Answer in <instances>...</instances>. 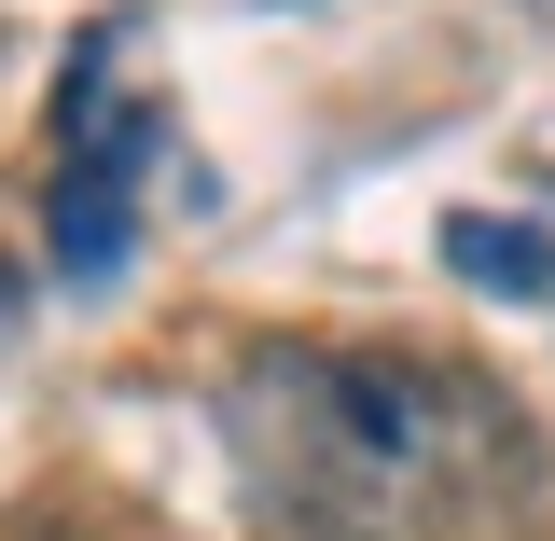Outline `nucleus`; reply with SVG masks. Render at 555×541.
Here are the masks:
<instances>
[{
    "label": "nucleus",
    "instance_id": "nucleus-1",
    "mask_svg": "<svg viewBox=\"0 0 555 541\" xmlns=\"http://www.w3.org/2000/svg\"><path fill=\"white\" fill-rule=\"evenodd\" d=\"M139 139H153V126L126 112V126H98V139L56 167V265H69V278H98L112 250H126V167H139Z\"/></svg>",
    "mask_w": 555,
    "mask_h": 541
},
{
    "label": "nucleus",
    "instance_id": "nucleus-2",
    "mask_svg": "<svg viewBox=\"0 0 555 541\" xmlns=\"http://www.w3.org/2000/svg\"><path fill=\"white\" fill-rule=\"evenodd\" d=\"M444 265L473 278V292H514V306H542V292H555V250L528 236V222H486V208L444 222Z\"/></svg>",
    "mask_w": 555,
    "mask_h": 541
},
{
    "label": "nucleus",
    "instance_id": "nucleus-3",
    "mask_svg": "<svg viewBox=\"0 0 555 541\" xmlns=\"http://www.w3.org/2000/svg\"><path fill=\"white\" fill-rule=\"evenodd\" d=\"M0 306H14V292H0Z\"/></svg>",
    "mask_w": 555,
    "mask_h": 541
}]
</instances>
